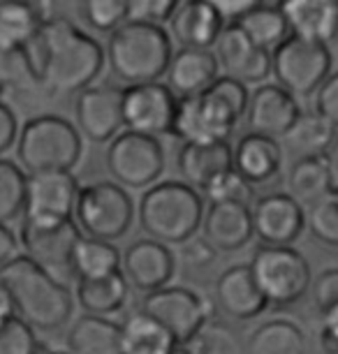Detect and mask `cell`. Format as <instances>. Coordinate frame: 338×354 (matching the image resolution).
Segmentation results:
<instances>
[{
    "label": "cell",
    "mask_w": 338,
    "mask_h": 354,
    "mask_svg": "<svg viewBox=\"0 0 338 354\" xmlns=\"http://www.w3.org/2000/svg\"><path fill=\"white\" fill-rule=\"evenodd\" d=\"M39 91L72 95L93 86L104 68V49L95 37L65 17H49L28 44Z\"/></svg>",
    "instance_id": "obj_1"
},
{
    "label": "cell",
    "mask_w": 338,
    "mask_h": 354,
    "mask_svg": "<svg viewBox=\"0 0 338 354\" xmlns=\"http://www.w3.org/2000/svg\"><path fill=\"white\" fill-rule=\"evenodd\" d=\"M0 290L15 315L35 331H58L75 313V294L26 255L0 269Z\"/></svg>",
    "instance_id": "obj_2"
},
{
    "label": "cell",
    "mask_w": 338,
    "mask_h": 354,
    "mask_svg": "<svg viewBox=\"0 0 338 354\" xmlns=\"http://www.w3.org/2000/svg\"><path fill=\"white\" fill-rule=\"evenodd\" d=\"M248 100L246 84L218 77L216 84L200 95L178 100L171 135L183 144L229 142L236 123L246 118Z\"/></svg>",
    "instance_id": "obj_3"
},
{
    "label": "cell",
    "mask_w": 338,
    "mask_h": 354,
    "mask_svg": "<svg viewBox=\"0 0 338 354\" xmlns=\"http://www.w3.org/2000/svg\"><path fill=\"white\" fill-rule=\"evenodd\" d=\"M202 192L183 181H160L144 192L137 220L149 239L165 245H183L197 236L204 218Z\"/></svg>",
    "instance_id": "obj_4"
},
{
    "label": "cell",
    "mask_w": 338,
    "mask_h": 354,
    "mask_svg": "<svg viewBox=\"0 0 338 354\" xmlns=\"http://www.w3.org/2000/svg\"><path fill=\"white\" fill-rule=\"evenodd\" d=\"M174 56L169 32L162 26L125 21L109 35L104 58L114 79L128 86L156 84L165 77Z\"/></svg>",
    "instance_id": "obj_5"
},
{
    "label": "cell",
    "mask_w": 338,
    "mask_h": 354,
    "mask_svg": "<svg viewBox=\"0 0 338 354\" xmlns=\"http://www.w3.org/2000/svg\"><path fill=\"white\" fill-rule=\"evenodd\" d=\"M84 142L75 123L58 113H39L28 118L17 139L19 167L28 174L72 171L82 160Z\"/></svg>",
    "instance_id": "obj_6"
},
{
    "label": "cell",
    "mask_w": 338,
    "mask_h": 354,
    "mask_svg": "<svg viewBox=\"0 0 338 354\" xmlns=\"http://www.w3.org/2000/svg\"><path fill=\"white\" fill-rule=\"evenodd\" d=\"M135 213L128 190L114 181H95L79 190L75 223L88 239L114 243L130 232Z\"/></svg>",
    "instance_id": "obj_7"
},
{
    "label": "cell",
    "mask_w": 338,
    "mask_h": 354,
    "mask_svg": "<svg viewBox=\"0 0 338 354\" xmlns=\"http://www.w3.org/2000/svg\"><path fill=\"white\" fill-rule=\"evenodd\" d=\"M248 266L255 285L271 306H292L301 301L313 285L310 264L294 248L257 245Z\"/></svg>",
    "instance_id": "obj_8"
},
{
    "label": "cell",
    "mask_w": 338,
    "mask_h": 354,
    "mask_svg": "<svg viewBox=\"0 0 338 354\" xmlns=\"http://www.w3.org/2000/svg\"><path fill=\"white\" fill-rule=\"evenodd\" d=\"M334 68V56L327 44L290 35L271 51V75L276 84L294 97H310L327 82Z\"/></svg>",
    "instance_id": "obj_9"
},
{
    "label": "cell",
    "mask_w": 338,
    "mask_h": 354,
    "mask_svg": "<svg viewBox=\"0 0 338 354\" xmlns=\"http://www.w3.org/2000/svg\"><path fill=\"white\" fill-rule=\"evenodd\" d=\"M111 181L125 190H142L158 183L165 174V149L160 139L125 130L114 137L104 153Z\"/></svg>",
    "instance_id": "obj_10"
},
{
    "label": "cell",
    "mask_w": 338,
    "mask_h": 354,
    "mask_svg": "<svg viewBox=\"0 0 338 354\" xmlns=\"http://www.w3.org/2000/svg\"><path fill=\"white\" fill-rule=\"evenodd\" d=\"M139 310L158 319L178 345H188L197 331H202V326L214 319V304L181 285H167L158 292L144 294Z\"/></svg>",
    "instance_id": "obj_11"
},
{
    "label": "cell",
    "mask_w": 338,
    "mask_h": 354,
    "mask_svg": "<svg viewBox=\"0 0 338 354\" xmlns=\"http://www.w3.org/2000/svg\"><path fill=\"white\" fill-rule=\"evenodd\" d=\"M79 190L82 185L72 171L30 174L26 183L24 223L56 225L75 220Z\"/></svg>",
    "instance_id": "obj_12"
},
{
    "label": "cell",
    "mask_w": 338,
    "mask_h": 354,
    "mask_svg": "<svg viewBox=\"0 0 338 354\" xmlns=\"http://www.w3.org/2000/svg\"><path fill=\"white\" fill-rule=\"evenodd\" d=\"M178 97L167 84H139L123 88V128L137 135H171Z\"/></svg>",
    "instance_id": "obj_13"
},
{
    "label": "cell",
    "mask_w": 338,
    "mask_h": 354,
    "mask_svg": "<svg viewBox=\"0 0 338 354\" xmlns=\"http://www.w3.org/2000/svg\"><path fill=\"white\" fill-rule=\"evenodd\" d=\"M84 234L75 220L56 225H32L21 223L19 245L24 255L49 271L51 276H72V252Z\"/></svg>",
    "instance_id": "obj_14"
},
{
    "label": "cell",
    "mask_w": 338,
    "mask_h": 354,
    "mask_svg": "<svg viewBox=\"0 0 338 354\" xmlns=\"http://www.w3.org/2000/svg\"><path fill=\"white\" fill-rule=\"evenodd\" d=\"M75 128L93 144H109L123 128V88L114 86H88L77 93Z\"/></svg>",
    "instance_id": "obj_15"
},
{
    "label": "cell",
    "mask_w": 338,
    "mask_h": 354,
    "mask_svg": "<svg viewBox=\"0 0 338 354\" xmlns=\"http://www.w3.org/2000/svg\"><path fill=\"white\" fill-rule=\"evenodd\" d=\"M250 213H253V234L260 239V245L292 248V243L306 230V211L288 192L257 197L250 206Z\"/></svg>",
    "instance_id": "obj_16"
},
{
    "label": "cell",
    "mask_w": 338,
    "mask_h": 354,
    "mask_svg": "<svg viewBox=\"0 0 338 354\" xmlns=\"http://www.w3.org/2000/svg\"><path fill=\"white\" fill-rule=\"evenodd\" d=\"M301 104L292 93L278 84H262L250 93L246 109V128L250 135L283 139L301 116Z\"/></svg>",
    "instance_id": "obj_17"
},
{
    "label": "cell",
    "mask_w": 338,
    "mask_h": 354,
    "mask_svg": "<svg viewBox=\"0 0 338 354\" xmlns=\"http://www.w3.org/2000/svg\"><path fill=\"white\" fill-rule=\"evenodd\" d=\"M121 271L132 290L151 294L171 283L176 259L169 245L158 243L153 239H139L123 250Z\"/></svg>",
    "instance_id": "obj_18"
},
{
    "label": "cell",
    "mask_w": 338,
    "mask_h": 354,
    "mask_svg": "<svg viewBox=\"0 0 338 354\" xmlns=\"http://www.w3.org/2000/svg\"><path fill=\"white\" fill-rule=\"evenodd\" d=\"M216 61L225 72L241 84H264L271 75V53L250 42V37L236 24H227L214 46Z\"/></svg>",
    "instance_id": "obj_19"
},
{
    "label": "cell",
    "mask_w": 338,
    "mask_h": 354,
    "mask_svg": "<svg viewBox=\"0 0 338 354\" xmlns=\"http://www.w3.org/2000/svg\"><path fill=\"white\" fill-rule=\"evenodd\" d=\"M214 301L225 317L236 319V322H248V319L260 317L269 306L260 287L255 285L248 264H232L218 276Z\"/></svg>",
    "instance_id": "obj_20"
},
{
    "label": "cell",
    "mask_w": 338,
    "mask_h": 354,
    "mask_svg": "<svg viewBox=\"0 0 338 354\" xmlns=\"http://www.w3.org/2000/svg\"><path fill=\"white\" fill-rule=\"evenodd\" d=\"M200 232L216 252H236L246 248L255 236L250 206L236 202L209 204L204 209Z\"/></svg>",
    "instance_id": "obj_21"
},
{
    "label": "cell",
    "mask_w": 338,
    "mask_h": 354,
    "mask_svg": "<svg viewBox=\"0 0 338 354\" xmlns=\"http://www.w3.org/2000/svg\"><path fill=\"white\" fill-rule=\"evenodd\" d=\"M225 28L214 0H185L176 5V12L169 19L171 37L181 44V49H209L216 46Z\"/></svg>",
    "instance_id": "obj_22"
},
{
    "label": "cell",
    "mask_w": 338,
    "mask_h": 354,
    "mask_svg": "<svg viewBox=\"0 0 338 354\" xmlns=\"http://www.w3.org/2000/svg\"><path fill=\"white\" fill-rule=\"evenodd\" d=\"M220 77V65L216 61V53L209 49H178L169 61L165 72L169 91L178 100L195 97L216 84Z\"/></svg>",
    "instance_id": "obj_23"
},
{
    "label": "cell",
    "mask_w": 338,
    "mask_h": 354,
    "mask_svg": "<svg viewBox=\"0 0 338 354\" xmlns=\"http://www.w3.org/2000/svg\"><path fill=\"white\" fill-rule=\"evenodd\" d=\"M176 169L183 183L204 192L218 176L234 169V151L229 142L220 144H183L176 156Z\"/></svg>",
    "instance_id": "obj_24"
},
{
    "label": "cell",
    "mask_w": 338,
    "mask_h": 354,
    "mask_svg": "<svg viewBox=\"0 0 338 354\" xmlns=\"http://www.w3.org/2000/svg\"><path fill=\"white\" fill-rule=\"evenodd\" d=\"M290 35L327 44L338 35V0H290L281 3Z\"/></svg>",
    "instance_id": "obj_25"
},
{
    "label": "cell",
    "mask_w": 338,
    "mask_h": 354,
    "mask_svg": "<svg viewBox=\"0 0 338 354\" xmlns=\"http://www.w3.org/2000/svg\"><path fill=\"white\" fill-rule=\"evenodd\" d=\"M234 171L250 185H267L281 176L283 146L262 135H243L234 149Z\"/></svg>",
    "instance_id": "obj_26"
},
{
    "label": "cell",
    "mask_w": 338,
    "mask_h": 354,
    "mask_svg": "<svg viewBox=\"0 0 338 354\" xmlns=\"http://www.w3.org/2000/svg\"><path fill=\"white\" fill-rule=\"evenodd\" d=\"M70 354H121V324L109 317L79 315L65 336Z\"/></svg>",
    "instance_id": "obj_27"
},
{
    "label": "cell",
    "mask_w": 338,
    "mask_h": 354,
    "mask_svg": "<svg viewBox=\"0 0 338 354\" xmlns=\"http://www.w3.org/2000/svg\"><path fill=\"white\" fill-rule=\"evenodd\" d=\"M176 347V338L144 310L123 317L121 354H171Z\"/></svg>",
    "instance_id": "obj_28"
},
{
    "label": "cell",
    "mask_w": 338,
    "mask_h": 354,
    "mask_svg": "<svg viewBox=\"0 0 338 354\" xmlns=\"http://www.w3.org/2000/svg\"><path fill=\"white\" fill-rule=\"evenodd\" d=\"M336 188L329 156H310L294 160L288 171V195L301 206L315 204L317 199Z\"/></svg>",
    "instance_id": "obj_29"
},
{
    "label": "cell",
    "mask_w": 338,
    "mask_h": 354,
    "mask_svg": "<svg viewBox=\"0 0 338 354\" xmlns=\"http://www.w3.org/2000/svg\"><path fill=\"white\" fill-rule=\"evenodd\" d=\"M243 354H308V340L292 319L274 317L253 329L243 345Z\"/></svg>",
    "instance_id": "obj_30"
},
{
    "label": "cell",
    "mask_w": 338,
    "mask_h": 354,
    "mask_svg": "<svg viewBox=\"0 0 338 354\" xmlns=\"http://www.w3.org/2000/svg\"><path fill=\"white\" fill-rule=\"evenodd\" d=\"M44 5L39 3H0V49H24L37 37L46 21Z\"/></svg>",
    "instance_id": "obj_31"
},
{
    "label": "cell",
    "mask_w": 338,
    "mask_h": 354,
    "mask_svg": "<svg viewBox=\"0 0 338 354\" xmlns=\"http://www.w3.org/2000/svg\"><path fill=\"white\" fill-rule=\"evenodd\" d=\"M336 128L327 118H322L313 109H303L288 135L281 139V146H285L288 153H292L294 160L310 156H327L336 142Z\"/></svg>",
    "instance_id": "obj_32"
},
{
    "label": "cell",
    "mask_w": 338,
    "mask_h": 354,
    "mask_svg": "<svg viewBox=\"0 0 338 354\" xmlns=\"http://www.w3.org/2000/svg\"><path fill=\"white\" fill-rule=\"evenodd\" d=\"M75 297L84 315L107 317L125 308L130 299V285L123 271H118L102 280H79Z\"/></svg>",
    "instance_id": "obj_33"
},
{
    "label": "cell",
    "mask_w": 338,
    "mask_h": 354,
    "mask_svg": "<svg viewBox=\"0 0 338 354\" xmlns=\"http://www.w3.org/2000/svg\"><path fill=\"white\" fill-rule=\"evenodd\" d=\"M123 252L116 243L82 236L72 252V276L79 280H102L121 271Z\"/></svg>",
    "instance_id": "obj_34"
},
{
    "label": "cell",
    "mask_w": 338,
    "mask_h": 354,
    "mask_svg": "<svg viewBox=\"0 0 338 354\" xmlns=\"http://www.w3.org/2000/svg\"><path fill=\"white\" fill-rule=\"evenodd\" d=\"M236 26L250 37V42L269 53L290 37V26L281 3H255V8Z\"/></svg>",
    "instance_id": "obj_35"
},
{
    "label": "cell",
    "mask_w": 338,
    "mask_h": 354,
    "mask_svg": "<svg viewBox=\"0 0 338 354\" xmlns=\"http://www.w3.org/2000/svg\"><path fill=\"white\" fill-rule=\"evenodd\" d=\"M28 91H39L28 46H24V49H0V95L3 93Z\"/></svg>",
    "instance_id": "obj_36"
},
{
    "label": "cell",
    "mask_w": 338,
    "mask_h": 354,
    "mask_svg": "<svg viewBox=\"0 0 338 354\" xmlns=\"http://www.w3.org/2000/svg\"><path fill=\"white\" fill-rule=\"evenodd\" d=\"M26 183H28V174L12 160L0 158V223L3 225L24 216Z\"/></svg>",
    "instance_id": "obj_37"
},
{
    "label": "cell",
    "mask_w": 338,
    "mask_h": 354,
    "mask_svg": "<svg viewBox=\"0 0 338 354\" xmlns=\"http://www.w3.org/2000/svg\"><path fill=\"white\" fill-rule=\"evenodd\" d=\"M306 227L320 245L338 250V185L308 206Z\"/></svg>",
    "instance_id": "obj_38"
},
{
    "label": "cell",
    "mask_w": 338,
    "mask_h": 354,
    "mask_svg": "<svg viewBox=\"0 0 338 354\" xmlns=\"http://www.w3.org/2000/svg\"><path fill=\"white\" fill-rule=\"evenodd\" d=\"M243 345L246 343L238 338V333L229 324L214 317L209 324L202 326V331H197V336L185 347L192 354H243Z\"/></svg>",
    "instance_id": "obj_39"
},
{
    "label": "cell",
    "mask_w": 338,
    "mask_h": 354,
    "mask_svg": "<svg viewBox=\"0 0 338 354\" xmlns=\"http://www.w3.org/2000/svg\"><path fill=\"white\" fill-rule=\"evenodd\" d=\"M0 354H44L35 329L12 310L0 317Z\"/></svg>",
    "instance_id": "obj_40"
},
{
    "label": "cell",
    "mask_w": 338,
    "mask_h": 354,
    "mask_svg": "<svg viewBox=\"0 0 338 354\" xmlns=\"http://www.w3.org/2000/svg\"><path fill=\"white\" fill-rule=\"evenodd\" d=\"M84 21L97 32H114L128 21V3L125 0H86L82 3Z\"/></svg>",
    "instance_id": "obj_41"
},
{
    "label": "cell",
    "mask_w": 338,
    "mask_h": 354,
    "mask_svg": "<svg viewBox=\"0 0 338 354\" xmlns=\"http://www.w3.org/2000/svg\"><path fill=\"white\" fill-rule=\"evenodd\" d=\"M202 197L209 204H220V202H236V204H246L255 199V188L248 181H243V176H238L234 169L225 171L223 176H218L207 190L202 192Z\"/></svg>",
    "instance_id": "obj_42"
},
{
    "label": "cell",
    "mask_w": 338,
    "mask_h": 354,
    "mask_svg": "<svg viewBox=\"0 0 338 354\" xmlns=\"http://www.w3.org/2000/svg\"><path fill=\"white\" fill-rule=\"evenodd\" d=\"M174 0H135L128 3V21L135 24H149V26H162L169 24L171 15L176 12Z\"/></svg>",
    "instance_id": "obj_43"
},
{
    "label": "cell",
    "mask_w": 338,
    "mask_h": 354,
    "mask_svg": "<svg viewBox=\"0 0 338 354\" xmlns=\"http://www.w3.org/2000/svg\"><path fill=\"white\" fill-rule=\"evenodd\" d=\"M310 299L317 313H324L338 304V269H324L310 285Z\"/></svg>",
    "instance_id": "obj_44"
},
{
    "label": "cell",
    "mask_w": 338,
    "mask_h": 354,
    "mask_svg": "<svg viewBox=\"0 0 338 354\" xmlns=\"http://www.w3.org/2000/svg\"><path fill=\"white\" fill-rule=\"evenodd\" d=\"M313 111H317L334 128H338V70L331 72L327 82L317 88L313 100Z\"/></svg>",
    "instance_id": "obj_45"
},
{
    "label": "cell",
    "mask_w": 338,
    "mask_h": 354,
    "mask_svg": "<svg viewBox=\"0 0 338 354\" xmlns=\"http://www.w3.org/2000/svg\"><path fill=\"white\" fill-rule=\"evenodd\" d=\"M216 255L218 252L211 248L202 236L190 239L188 243H183V250H181V257H183L185 266H190V269H195V271H202V269H207V266L214 264Z\"/></svg>",
    "instance_id": "obj_46"
},
{
    "label": "cell",
    "mask_w": 338,
    "mask_h": 354,
    "mask_svg": "<svg viewBox=\"0 0 338 354\" xmlns=\"http://www.w3.org/2000/svg\"><path fill=\"white\" fill-rule=\"evenodd\" d=\"M19 130L21 128H19V118L15 109L0 100V156L8 153L12 146H17Z\"/></svg>",
    "instance_id": "obj_47"
},
{
    "label": "cell",
    "mask_w": 338,
    "mask_h": 354,
    "mask_svg": "<svg viewBox=\"0 0 338 354\" xmlns=\"http://www.w3.org/2000/svg\"><path fill=\"white\" fill-rule=\"evenodd\" d=\"M320 345L327 354H338V304L320 313Z\"/></svg>",
    "instance_id": "obj_48"
},
{
    "label": "cell",
    "mask_w": 338,
    "mask_h": 354,
    "mask_svg": "<svg viewBox=\"0 0 338 354\" xmlns=\"http://www.w3.org/2000/svg\"><path fill=\"white\" fill-rule=\"evenodd\" d=\"M216 8H218V12H220V17L225 19V26H227V24L241 21V19L255 8V3L253 0H225V3L223 0H218Z\"/></svg>",
    "instance_id": "obj_49"
},
{
    "label": "cell",
    "mask_w": 338,
    "mask_h": 354,
    "mask_svg": "<svg viewBox=\"0 0 338 354\" xmlns=\"http://www.w3.org/2000/svg\"><path fill=\"white\" fill-rule=\"evenodd\" d=\"M19 248H21V245H19V236L8 225L0 223V269L8 266L15 257L21 255Z\"/></svg>",
    "instance_id": "obj_50"
},
{
    "label": "cell",
    "mask_w": 338,
    "mask_h": 354,
    "mask_svg": "<svg viewBox=\"0 0 338 354\" xmlns=\"http://www.w3.org/2000/svg\"><path fill=\"white\" fill-rule=\"evenodd\" d=\"M329 162H331V169H334V181L338 183V135H336V142H334V146L329 149Z\"/></svg>",
    "instance_id": "obj_51"
},
{
    "label": "cell",
    "mask_w": 338,
    "mask_h": 354,
    "mask_svg": "<svg viewBox=\"0 0 338 354\" xmlns=\"http://www.w3.org/2000/svg\"><path fill=\"white\" fill-rule=\"evenodd\" d=\"M12 308H10V304H8V297L3 294V290H0V317L5 315V313H10Z\"/></svg>",
    "instance_id": "obj_52"
},
{
    "label": "cell",
    "mask_w": 338,
    "mask_h": 354,
    "mask_svg": "<svg viewBox=\"0 0 338 354\" xmlns=\"http://www.w3.org/2000/svg\"><path fill=\"white\" fill-rule=\"evenodd\" d=\"M171 354H192V352H190V350H188V347H185V345H178L176 350L171 352Z\"/></svg>",
    "instance_id": "obj_53"
},
{
    "label": "cell",
    "mask_w": 338,
    "mask_h": 354,
    "mask_svg": "<svg viewBox=\"0 0 338 354\" xmlns=\"http://www.w3.org/2000/svg\"><path fill=\"white\" fill-rule=\"evenodd\" d=\"M44 354H70V352H61V350H54V352H44Z\"/></svg>",
    "instance_id": "obj_54"
},
{
    "label": "cell",
    "mask_w": 338,
    "mask_h": 354,
    "mask_svg": "<svg viewBox=\"0 0 338 354\" xmlns=\"http://www.w3.org/2000/svg\"><path fill=\"white\" fill-rule=\"evenodd\" d=\"M336 42H338V35H336Z\"/></svg>",
    "instance_id": "obj_55"
}]
</instances>
